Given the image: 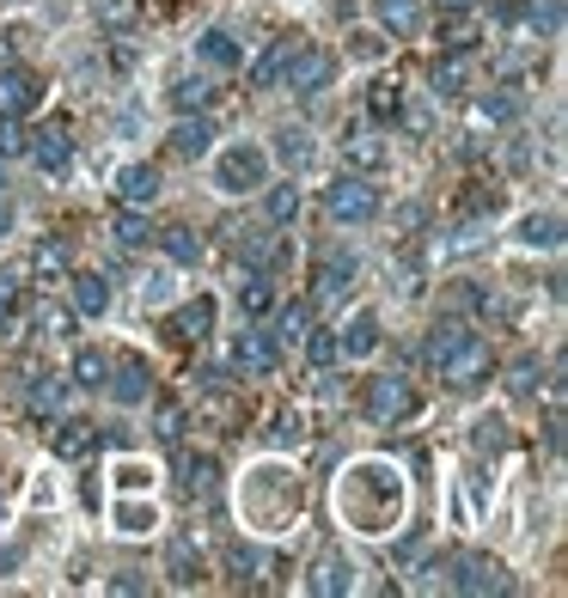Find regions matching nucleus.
I'll return each instance as SVG.
<instances>
[{
	"instance_id": "nucleus-1",
	"label": "nucleus",
	"mask_w": 568,
	"mask_h": 598,
	"mask_svg": "<svg viewBox=\"0 0 568 598\" xmlns=\"http://www.w3.org/2000/svg\"><path fill=\"white\" fill-rule=\"evenodd\" d=\"M398 471H385V464H354V471H342L337 483V513L354 525V532H391V520H398Z\"/></svg>"
},
{
	"instance_id": "nucleus-2",
	"label": "nucleus",
	"mask_w": 568,
	"mask_h": 598,
	"mask_svg": "<svg viewBox=\"0 0 568 598\" xmlns=\"http://www.w3.org/2000/svg\"><path fill=\"white\" fill-rule=\"evenodd\" d=\"M434 367H440V379L452 385V391H476V385L495 373V354H490V342L471 330V337H459L452 349L440 354V361H434Z\"/></svg>"
},
{
	"instance_id": "nucleus-3",
	"label": "nucleus",
	"mask_w": 568,
	"mask_h": 598,
	"mask_svg": "<svg viewBox=\"0 0 568 598\" xmlns=\"http://www.w3.org/2000/svg\"><path fill=\"white\" fill-rule=\"evenodd\" d=\"M215 184L227 190V196H245V190H263V184H269V154H263V147H251V141L227 147V154L215 159Z\"/></svg>"
},
{
	"instance_id": "nucleus-4",
	"label": "nucleus",
	"mask_w": 568,
	"mask_h": 598,
	"mask_svg": "<svg viewBox=\"0 0 568 598\" xmlns=\"http://www.w3.org/2000/svg\"><path fill=\"white\" fill-rule=\"evenodd\" d=\"M324 208H330V220H342V227H367V220L379 215V190L354 171V178H337V184L324 190Z\"/></svg>"
},
{
	"instance_id": "nucleus-5",
	"label": "nucleus",
	"mask_w": 568,
	"mask_h": 598,
	"mask_svg": "<svg viewBox=\"0 0 568 598\" xmlns=\"http://www.w3.org/2000/svg\"><path fill=\"white\" fill-rule=\"evenodd\" d=\"M415 385L410 379H367V415L379 422V428H391V422H403V415H415Z\"/></svg>"
},
{
	"instance_id": "nucleus-6",
	"label": "nucleus",
	"mask_w": 568,
	"mask_h": 598,
	"mask_svg": "<svg viewBox=\"0 0 568 598\" xmlns=\"http://www.w3.org/2000/svg\"><path fill=\"white\" fill-rule=\"evenodd\" d=\"M385 159H391V147H385V135L373 123H349V129H342V166H349V171L367 178V171H379Z\"/></svg>"
},
{
	"instance_id": "nucleus-7",
	"label": "nucleus",
	"mask_w": 568,
	"mask_h": 598,
	"mask_svg": "<svg viewBox=\"0 0 568 598\" xmlns=\"http://www.w3.org/2000/svg\"><path fill=\"white\" fill-rule=\"evenodd\" d=\"M330 74H337V56H324V49H300L281 80H288V86H293L300 98H318L324 86H330Z\"/></svg>"
},
{
	"instance_id": "nucleus-8",
	"label": "nucleus",
	"mask_w": 568,
	"mask_h": 598,
	"mask_svg": "<svg viewBox=\"0 0 568 598\" xmlns=\"http://www.w3.org/2000/svg\"><path fill=\"white\" fill-rule=\"evenodd\" d=\"M452 586H459V593H507V574H501V562H495V556H459V562H452Z\"/></svg>"
},
{
	"instance_id": "nucleus-9",
	"label": "nucleus",
	"mask_w": 568,
	"mask_h": 598,
	"mask_svg": "<svg viewBox=\"0 0 568 598\" xmlns=\"http://www.w3.org/2000/svg\"><path fill=\"white\" fill-rule=\"evenodd\" d=\"M276 361H281V342L269 330H239V342H232V367L239 373H276Z\"/></svg>"
},
{
	"instance_id": "nucleus-10",
	"label": "nucleus",
	"mask_w": 568,
	"mask_h": 598,
	"mask_svg": "<svg viewBox=\"0 0 568 598\" xmlns=\"http://www.w3.org/2000/svg\"><path fill=\"white\" fill-rule=\"evenodd\" d=\"M44 98L32 68H0V117H25V110Z\"/></svg>"
},
{
	"instance_id": "nucleus-11",
	"label": "nucleus",
	"mask_w": 568,
	"mask_h": 598,
	"mask_svg": "<svg viewBox=\"0 0 568 598\" xmlns=\"http://www.w3.org/2000/svg\"><path fill=\"white\" fill-rule=\"evenodd\" d=\"M93 446H98V428L86 422V415H62V422H56V440H49V452H56L62 464L86 459Z\"/></svg>"
},
{
	"instance_id": "nucleus-12",
	"label": "nucleus",
	"mask_w": 568,
	"mask_h": 598,
	"mask_svg": "<svg viewBox=\"0 0 568 598\" xmlns=\"http://www.w3.org/2000/svg\"><path fill=\"white\" fill-rule=\"evenodd\" d=\"M300 56V37H276V44L263 49L257 62H251V86H281V74H288V62Z\"/></svg>"
},
{
	"instance_id": "nucleus-13",
	"label": "nucleus",
	"mask_w": 568,
	"mask_h": 598,
	"mask_svg": "<svg viewBox=\"0 0 568 598\" xmlns=\"http://www.w3.org/2000/svg\"><path fill=\"white\" fill-rule=\"evenodd\" d=\"M208 330H215V300L208 293L190 300L184 312H171V342H208Z\"/></svg>"
},
{
	"instance_id": "nucleus-14",
	"label": "nucleus",
	"mask_w": 568,
	"mask_h": 598,
	"mask_svg": "<svg viewBox=\"0 0 568 598\" xmlns=\"http://www.w3.org/2000/svg\"><path fill=\"white\" fill-rule=\"evenodd\" d=\"M117 196H123V208H154L159 171L154 166H123V171H117Z\"/></svg>"
},
{
	"instance_id": "nucleus-15",
	"label": "nucleus",
	"mask_w": 568,
	"mask_h": 598,
	"mask_svg": "<svg viewBox=\"0 0 568 598\" xmlns=\"http://www.w3.org/2000/svg\"><path fill=\"white\" fill-rule=\"evenodd\" d=\"M208 147H215V123H208V117H190V110H184V123L171 129V154H178V159H202Z\"/></svg>"
},
{
	"instance_id": "nucleus-16",
	"label": "nucleus",
	"mask_w": 568,
	"mask_h": 598,
	"mask_svg": "<svg viewBox=\"0 0 568 598\" xmlns=\"http://www.w3.org/2000/svg\"><path fill=\"white\" fill-rule=\"evenodd\" d=\"M337 337H342V354H349V361H367V354L379 349V312H354L349 330H337Z\"/></svg>"
},
{
	"instance_id": "nucleus-17",
	"label": "nucleus",
	"mask_w": 568,
	"mask_h": 598,
	"mask_svg": "<svg viewBox=\"0 0 568 598\" xmlns=\"http://www.w3.org/2000/svg\"><path fill=\"white\" fill-rule=\"evenodd\" d=\"M25 154L37 159L44 171H68V159H74V147H68V135L62 129H37L32 141H25Z\"/></svg>"
},
{
	"instance_id": "nucleus-18",
	"label": "nucleus",
	"mask_w": 568,
	"mask_h": 598,
	"mask_svg": "<svg viewBox=\"0 0 568 598\" xmlns=\"http://www.w3.org/2000/svg\"><path fill=\"white\" fill-rule=\"evenodd\" d=\"M471 86V49H446V62L434 68V93L440 98H459Z\"/></svg>"
},
{
	"instance_id": "nucleus-19",
	"label": "nucleus",
	"mask_w": 568,
	"mask_h": 598,
	"mask_svg": "<svg viewBox=\"0 0 568 598\" xmlns=\"http://www.w3.org/2000/svg\"><path fill=\"white\" fill-rule=\"evenodd\" d=\"M513 239H520L525 251H556L563 245V215H525Z\"/></svg>"
},
{
	"instance_id": "nucleus-20",
	"label": "nucleus",
	"mask_w": 568,
	"mask_h": 598,
	"mask_svg": "<svg viewBox=\"0 0 568 598\" xmlns=\"http://www.w3.org/2000/svg\"><path fill=\"white\" fill-rule=\"evenodd\" d=\"M373 13H379V25L391 37H410L422 25V0H373Z\"/></svg>"
},
{
	"instance_id": "nucleus-21",
	"label": "nucleus",
	"mask_w": 568,
	"mask_h": 598,
	"mask_svg": "<svg viewBox=\"0 0 568 598\" xmlns=\"http://www.w3.org/2000/svg\"><path fill=\"white\" fill-rule=\"evenodd\" d=\"M105 385H110V398L117 403H147V361L129 354L123 367H117V379H105Z\"/></svg>"
},
{
	"instance_id": "nucleus-22",
	"label": "nucleus",
	"mask_w": 568,
	"mask_h": 598,
	"mask_svg": "<svg viewBox=\"0 0 568 598\" xmlns=\"http://www.w3.org/2000/svg\"><path fill=\"white\" fill-rule=\"evenodd\" d=\"M349 574H354V568L349 562H342V556H318V562H312V593H318V598H330V593H349Z\"/></svg>"
},
{
	"instance_id": "nucleus-23",
	"label": "nucleus",
	"mask_w": 568,
	"mask_h": 598,
	"mask_svg": "<svg viewBox=\"0 0 568 598\" xmlns=\"http://www.w3.org/2000/svg\"><path fill=\"white\" fill-rule=\"evenodd\" d=\"M159 245H166L171 263H184V269H196V263H202V232H190V227H166V232H159Z\"/></svg>"
},
{
	"instance_id": "nucleus-24",
	"label": "nucleus",
	"mask_w": 568,
	"mask_h": 598,
	"mask_svg": "<svg viewBox=\"0 0 568 598\" xmlns=\"http://www.w3.org/2000/svg\"><path fill=\"white\" fill-rule=\"evenodd\" d=\"M166 562H171V581H178V586H196V581H202V550L190 544V537H171V556H166Z\"/></svg>"
},
{
	"instance_id": "nucleus-25",
	"label": "nucleus",
	"mask_w": 568,
	"mask_h": 598,
	"mask_svg": "<svg viewBox=\"0 0 568 598\" xmlns=\"http://www.w3.org/2000/svg\"><path fill=\"white\" fill-rule=\"evenodd\" d=\"M398 110H403V86H398V80H373V86H367V117H373V123H391Z\"/></svg>"
},
{
	"instance_id": "nucleus-26",
	"label": "nucleus",
	"mask_w": 568,
	"mask_h": 598,
	"mask_svg": "<svg viewBox=\"0 0 568 598\" xmlns=\"http://www.w3.org/2000/svg\"><path fill=\"white\" fill-rule=\"evenodd\" d=\"M74 306L86 312V318H105V312H110V281H98V276H74Z\"/></svg>"
},
{
	"instance_id": "nucleus-27",
	"label": "nucleus",
	"mask_w": 568,
	"mask_h": 598,
	"mask_svg": "<svg viewBox=\"0 0 568 598\" xmlns=\"http://www.w3.org/2000/svg\"><path fill=\"white\" fill-rule=\"evenodd\" d=\"M141 13H147L141 0H98V25H105V32H135Z\"/></svg>"
},
{
	"instance_id": "nucleus-28",
	"label": "nucleus",
	"mask_w": 568,
	"mask_h": 598,
	"mask_svg": "<svg viewBox=\"0 0 568 598\" xmlns=\"http://www.w3.org/2000/svg\"><path fill=\"white\" fill-rule=\"evenodd\" d=\"M196 56H202V62H208V68H239V62H245V49L232 44L227 32H208V37H202V44H196Z\"/></svg>"
},
{
	"instance_id": "nucleus-29",
	"label": "nucleus",
	"mask_w": 568,
	"mask_h": 598,
	"mask_svg": "<svg viewBox=\"0 0 568 598\" xmlns=\"http://www.w3.org/2000/svg\"><path fill=\"white\" fill-rule=\"evenodd\" d=\"M239 312H245V318H269V312H276V288L263 276H251L245 288H239Z\"/></svg>"
},
{
	"instance_id": "nucleus-30",
	"label": "nucleus",
	"mask_w": 568,
	"mask_h": 598,
	"mask_svg": "<svg viewBox=\"0 0 568 598\" xmlns=\"http://www.w3.org/2000/svg\"><path fill=\"white\" fill-rule=\"evenodd\" d=\"M32 269H37V276H44V281L68 276V245H62V239H44V245L32 251Z\"/></svg>"
},
{
	"instance_id": "nucleus-31",
	"label": "nucleus",
	"mask_w": 568,
	"mask_h": 598,
	"mask_svg": "<svg viewBox=\"0 0 568 598\" xmlns=\"http://www.w3.org/2000/svg\"><path fill=\"white\" fill-rule=\"evenodd\" d=\"M74 379L86 385V391H98V385L110 379V354H98V349H80V354H74Z\"/></svg>"
},
{
	"instance_id": "nucleus-32",
	"label": "nucleus",
	"mask_w": 568,
	"mask_h": 598,
	"mask_svg": "<svg viewBox=\"0 0 568 598\" xmlns=\"http://www.w3.org/2000/svg\"><path fill=\"white\" fill-rule=\"evenodd\" d=\"M306 354H312V367H337V361H342V337H337V330H306Z\"/></svg>"
},
{
	"instance_id": "nucleus-33",
	"label": "nucleus",
	"mask_w": 568,
	"mask_h": 598,
	"mask_svg": "<svg viewBox=\"0 0 568 598\" xmlns=\"http://www.w3.org/2000/svg\"><path fill=\"white\" fill-rule=\"evenodd\" d=\"M349 276H354V257H324V269H318V293H324V300H337V293L349 288Z\"/></svg>"
},
{
	"instance_id": "nucleus-34",
	"label": "nucleus",
	"mask_w": 568,
	"mask_h": 598,
	"mask_svg": "<svg viewBox=\"0 0 568 598\" xmlns=\"http://www.w3.org/2000/svg\"><path fill=\"white\" fill-rule=\"evenodd\" d=\"M269 220H276V227H293V220H300V184L269 190Z\"/></svg>"
},
{
	"instance_id": "nucleus-35",
	"label": "nucleus",
	"mask_w": 568,
	"mask_h": 598,
	"mask_svg": "<svg viewBox=\"0 0 568 598\" xmlns=\"http://www.w3.org/2000/svg\"><path fill=\"white\" fill-rule=\"evenodd\" d=\"M208 98H215V86H208L202 74H190V80H178V86H171V105H178V110H202Z\"/></svg>"
},
{
	"instance_id": "nucleus-36",
	"label": "nucleus",
	"mask_w": 568,
	"mask_h": 598,
	"mask_svg": "<svg viewBox=\"0 0 568 598\" xmlns=\"http://www.w3.org/2000/svg\"><path fill=\"white\" fill-rule=\"evenodd\" d=\"M147 239H154V227H147V215H141V208H129L123 220H117V245H147Z\"/></svg>"
},
{
	"instance_id": "nucleus-37",
	"label": "nucleus",
	"mask_w": 568,
	"mask_h": 598,
	"mask_svg": "<svg viewBox=\"0 0 568 598\" xmlns=\"http://www.w3.org/2000/svg\"><path fill=\"white\" fill-rule=\"evenodd\" d=\"M215 483H220V464L208 459V452H202V459H190V495H202V501H208V495H215Z\"/></svg>"
},
{
	"instance_id": "nucleus-38",
	"label": "nucleus",
	"mask_w": 568,
	"mask_h": 598,
	"mask_svg": "<svg viewBox=\"0 0 568 598\" xmlns=\"http://www.w3.org/2000/svg\"><path fill=\"white\" fill-rule=\"evenodd\" d=\"M306 330H312V312H306V306H288V312L276 318V342H300Z\"/></svg>"
},
{
	"instance_id": "nucleus-39",
	"label": "nucleus",
	"mask_w": 568,
	"mask_h": 598,
	"mask_svg": "<svg viewBox=\"0 0 568 598\" xmlns=\"http://www.w3.org/2000/svg\"><path fill=\"white\" fill-rule=\"evenodd\" d=\"M276 147H281V159H288V166H306V159H312L306 129H281V141H276Z\"/></svg>"
},
{
	"instance_id": "nucleus-40",
	"label": "nucleus",
	"mask_w": 568,
	"mask_h": 598,
	"mask_svg": "<svg viewBox=\"0 0 568 598\" xmlns=\"http://www.w3.org/2000/svg\"><path fill=\"white\" fill-rule=\"evenodd\" d=\"M117 532H154V507L123 501V507H117Z\"/></svg>"
},
{
	"instance_id": "nucleus-41",
	"label": "nucleus",
	"mask_w": 568,
	"mask_h": 598,
	"mask_svg": "<svg viewBox=\"0 0 568 598\" xmlns=\"http://www.w3.org/2000/svg\"><path fill=\"white\" fill-rule=\"evenodd\" d=\"M25 141H32V135L19 129V117H0V159H19V154H25Z\"/></svg>"
},
{
	"instance_id": "nucleus-42",
	"label": "nucleus",
	"mask_w": 568,
	"mask_h": 598,
	"mask_svg": "<svg viewBox=\"0 0 568 598\" xmlns=\"http://www.w3.org/2000/svg\"><path fill=\"white\" fill-rule=\"evenodd\" d=\"M154 434L171 446L178 434H184V410H178V403H159V415H154Z\"/></svg>"
},
{
	"instance_id": "nucleus-43",
	"label": "nucleus",
	"mask_w": 568,
	"mask_h": 598,
	"mask_svg": "<svg viewBox=\"0 0 568 598\" xmlns=\"http://www.w3.org/2000/svg\"><path fill=\"white\" fill-rule=\"evenodd\" d=\"M440 44H446V49H471V44H476V37H471V19L452 13V19L440 25Z\"/></svg>"
},
{
	"instance_id": "nucleus-44",
	"label": "nucleus",
	"mask_w": 568,
	"mask_h": 598,
	"mask_svg": "<svg viewBox=\"0 0 568 598\" xmlns=\"http://www.w3.org/2000/svg\"><path fill=\"white\" fill-rule=\"evenodd\" d=\"M49 410H62V385H56V379H37V385H32V415H49Z\"/></svg>"
},
{
	"instance_id": "nucleus-45",
	"label": "nucleus",
	"mask_w": 568,
	"mask_h": 598,
	"mask_svg": "<svg viewBox=\"0 0 568 598\" xmlns=\"http://www.w3.org/2000/svg\"><path fill=\"white\" fill-rule=\"evenodd\" d=\"M227 562L239 568V581H251V574L263 568V550H251V544H232V550H227Z\"/></svg>"
},
{
	"instance_id": "nucleus-46",
	"label": "nucleus",
	"mask_w": 568,
	"mask_h": 598,
	"mask_svg": "<svg viewBox=\"0 0 568 598\" xmlns=\"http://www.w3.org/2000/svg\"><path fill=\"white\" fill-rule=\"evenodd\" d=\"M459 337H471L464 324H440V330H434V337H428V361H440V354L452 349V342H459Z\"/></svg>"
},
{
	"instance_id": "nucleus-47",
	"label": "nucleus",
	"mask_w": 568,
	"mask_h": 598,
	"mask_svg": "<svg viewBox=\"0 0 568 598\" xmlns=\"http://www.w3.org/2000/svg\"><path fill=\"white\" fill-rule=\"evenodd\" d=\"M269 440H276V446H300V440H306V422H300V415H276V434H269Z\"/></svg>"
},
{
	"instance_id": "nucleus-48",
	"label": "nucleus",
	"mask_w": 568,
	"mask_h": 598,
	"mask_svg": "<svg viewBox=\"0 0 568 598\" xmlns=\"http://www.w3.org/2000/svg\"><path fill=\"white\" fill-rule=\"evenodd\" d=\"M507 385H513V398H532V391H537V361H532V354L513 367V379H507Z\"/></svg>"
},
{
	"instance_id": "nucleus-49",
	"label": "nucleus",
	"mask_w": 568,
	"mask_h": 598,
	"mask_svg": "<svg viewBox=\"0 0 568 598\" xmlns=\"http://www.w3.org/2000/svg\"><path fill=\"white\" fill-rule=\"evenodd\" d=\"M507 422H495V415H483V422H476V446H490V452H501V446H507Z\"/></svg>"
},
{
	"instance_id": "nucleus-50",
	"label": "nucleus",
	"mask_w": 568,
	"mask_h": 598,
	"mask_svg": "<svg viewBox=\"0 0 568 598\" xmlns=\"http://www.w3.org/2000/svg\"><path fill=\"white\" fill-rule=\"evenodd\" d=\"M13 306H19V276L0 269V318H13Z\"/></svg>"
},
{
	"instance_id": "nucleus-51",
	"label": "nucleus",
	"mask_w": 568,
	"mask_h": 598,
	"mask_svg": "<svg viewBox=\"0 0 568 598\" xmlns=\"http://www.w3.org/2000/svg\"><path fill=\"white\" fill-rule=\"evenodd\" d=\"M37 330H44V337H62V330H68V312H62V306H44V312H37Z\"/></svg>"
},
{
	"instance_id": "nucleus-52",
	"label": "nucleus",
	"mask_w": 568,
	"mask_h": 598,
	"mask_svg": "<svg viewBox=\"0 0 568 598\" xmlns=\"http://www.w3.org/2000/svg\"><path fill=\"white\" fill-rule=\"evenodd\" d=\"M532 13V0H495V19H501V25H513V19H525Z\"/></svg>"
},
{
	"instance_id": "nucleus-53",
	"label": "nucleus",
	"mask_w": 568,
	"mask_h": 598,
	"mask_svg": "<svg viewBox=\"0 0 568 598\" xmlns=\"http://www.w3.org/2000/svg\"><path fill=\"white\" fill-rule=\"evenodd\" d=\"M117 476H123V489H141V483H154V471H141V464H123Z\"/></svg>"
},
{
	"instance_id": "nucleus-54",
	"label": "nucleus",
	"mask_w": 568,
	"mask_h": 598,
	"mask_svg": "<svg viewBox=\"0 0 568 598\" xmlns=\"http://www.w3.org/2000/svg\"><path fill=\"white\" fill-rule=\"evenodd\" d=\"M0 568H19V544H7V550H0Z\"/></svg>"
},
{
	"instance_id": "nucleus-55",
	"label": "nucleus",
	"mask_w": 568,
	"mask_h": 598,
	"mask_svg": "<svg viewBox=\"0 0 568 598\" xmlns=\"http://www.w3.org/2000/svg\"><path fill=\"white\" fill-rule=\"evenodd\" d=\"M7 56H13V32H0V62H7Z\"/></svg>"
},
{
	"instance_id": "nucleus-56",
	"label": "nucleus",
	"mask_w": 568,
	"mask_h": 598,
	"mask_svg": "<svg viewBox=\"0 0 568 598\" xmlns=\"http://www.w3.org/2000/svg\"><path fill=\"white\" fill-rule=\"evenodd\" d=\"M7 227H13V208H7V202H0V232H7Z\"/></svg>"
},
{
	"instance_id": "nucleus-57",
	"label": "nucleus",
	"mask_w": 568,
	"mask_h": 598,
	"mask_svg": "<svg viewBox=\"0 0 568 598\" xmlns=\"http://www.w3.org/2000/svg\"><path fill=\"white\" fill-rule=\"evenodd\" d=\"M440 7H446V13H464V7H471V0H440Z\"/></svg>"
},
{
	"instance_id": "nucleus-58",
	"label": "nucleus",
	"mask_w": 568,
	"mask_h": 598,
	"mask_svg": "<svg viewBox=\"0 0 568 598\" xmlns=\"http://www.w3.org/2000/svg\"><path fill=\"white\" fill-rule=\"evenodd\" d=\"M0 184H7V178H0Z\"/></svg>"
}]
</instances>
